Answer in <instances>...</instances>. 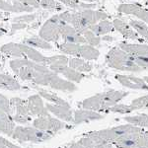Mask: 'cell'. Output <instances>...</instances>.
<instances>
[{
  "mask_svg": "<svg viewBox=\"0 0 148 148\" xmlns=\"http://www.w3.org/2000/svg\"><path fill=\"white\" fill-rule=\"evenodd\" d=\"M128 94H130L128 92L123 90H108L83 100L81 103V107L82 109L91 110L95 112H109L110 108L119 104V102L125 99Z\"/></svg>",
  "mask_w": 148,
  "mask_h": 148,
  "instance_id": "obj_1",
  "label": "cell"
},
{
  "mask_svg": "<svg viewBox=\"0 0 148 148\" xmlns=\"http://www.w3.org/2000/svg\"><path fill=\"white\" fill-rule=\"evenodd\" d=\"M106 63L109 67L123 72L138 73L143 71L135 63L134 59L118 46L112 47L106 54Z\"/></svg>",
  "mask_w": 148,
  "mask_h": 148,
  "instance_id": "obj_2",
  "label": "cell"
},
{
  "mask_svg": "<svg viewBox=\"0 0 148 148\" xmlns=\"http://www.w3.org/2000/svg\"><path fill=\"white\" fill-rule=\"evenodd\" d=\"M53 135L42 131L34 126H16L12 137L19 142L40 143L51 139Z\"/></svg>",
  "mask_w": 148,
  "mask_h": 148,
  "instance_id": "obj_3",
  "label": "cell"
},
{
  "mask_svg": "<svg viewBox=\"0 0 148 148\" xmlns=\"http://www.w3.org/2000/svg\"><path fill=\"white\" fill-rule=\"evenodd\" d=\"M118 47L130 54L142 70L148 69V45L121 42Z\"/></svg>",
  "mask_w": 148,
  "mask_h": 148,
  "instance_id": "obj_4",
  "label": "cell"
},
{
  "mask_svg": "<svg viewBox=\"0 0 148 148\" xmlns=\"http://www.w3.org/2000/svg\"><path fill=\"white\" fill-rule=\"evenodd\" d=\"M60 25L58 14H54L42 24L40 29L39 37L49 42H56L60 39Z\"/></svg>",
  "mask_w": 148,
  "mask_h": 148,
  "instance_id": "obj_5",
  "label": "cell"
},
{
  "mask_svg": "<svg viewBox=\"0 0 148 148\" xmlns=\"http://www.w3.org/2000/svg\"><path fill=\"white\" fill-rule=\"evenodd\" d=\"M33 126L42 131L54 135L56 132L65 127V123L62 121L51 116V114H47L35 119L33 121Z\"/></svg>",
  "mask_w": 148,
  "mask_h": 148,
  "instance_id": "obj_6",
  "label": "cell"
},
{
  "mask_svg": "<svg viewBox=\"0 0 148 148\" xmlns=\"http://www.w3.org/2000/svg\"><path fill=\"white\" fill-rule=\"evenodd\" d=\"M10 108L11 111H15L13 120L15 123L20 125H25L30 121V111L28 108L27 101L18 97H14L10 100Z\"/></svg>",
  "mask_w": 148,
  "mask_h": 148,
  "instance_id": "obj_7",
  "label": "cell"
},
{
  "mask_svg": "<svg viewBox=\"0 0 148 148\" xmlns=\"http://www.w3.org/2000/svg\"><path fill=\"white\" fill-rule=\"evenodd\" d=\"M118 11L125 15H132L137 20L148 25V9L138 3H121L118 7Z\"/></svg>",
  "mask_w": 148,
  "mask_h": 148,
  "instance_id": "obj_8",
  "label": "cell"
},
{
  "mask_svg": "<svg viewBox=\"0 0 148 148\" xmlns=\"http://www.w3.org/2000/svg\"><path fill=\"white\" fill-rule=\"evenodd\" d=\"M114 78L121 85L128 89L148 91V84L143 80V78L136 77L130 74H116Z\"/></svg>",
  "mask_w": 148,
  "mask_h": 148,
  "instance_id": "obj_9",
  "label": "cell"
},
{
  "mask_svg": "<svg viewBox=\"0 0 148 148\" xmlns=\"http://www.w3.org/2000/svg\"><path fill=\"white\" fill-rule=\"evenodd\" d=\"M60 38L64 42H73V44L77 45H84L86 44V40L77 31L74 29L70 24H64L61 23L60 25Z\"/></svg>",
  "mask_w": 148,
  "mask_h": 148,
  "instance_id": "obj_10",
  "label": "cell"
},
{
  "mask_svg": "<svg viewBox=\"0 0 148 148\" xmlns=\"http://www.w3.org/2000/svg\"><path fill=\"white\" fill-rule=\"evenodd\" d=\"M113 26L114 30H116V32H119L123 36L125 39L130 40H140L141 38L139 37V35L131 28V26L128 23H126L125 21L121 20L120 18H116L113 21Z\"/></svg>",
  "mask_w": 148,
  "mask_h": 148,
  "instance_id": "obj_11",
  "label": "cell"
},
{
  "mask_svg": "<svg viewBox=\"0 0 148 148\" xmlns=\"http://www.w3.org/2000/svg\"><path fill=\"white\" fill-rule=\"evenodd\" d=\"M46 107L47 111H49V113L56 116L58 120L66 121V123L73 121V112L71 110L70 106H61V105L47 103Z\"/></svg>",
  "mask_w": 148,
  "mask_h": 148,
  "instance_id": "obj_12",
  "label": "cell"
},
{
  "mask_svg": "<svg viewBox=\"0 0 148 148\" xmlns=\"http://www.w3.org/2000/svg\"><path fill=\"white\" fill-rule=\"evenodd\" d=\"M105 118V114H100L99 112L91 111V110L81 109L77 110L73 114L74 125H81L84 123H89L92 121H99Z\"/></svg>",
  "mask_w": 148,
  "mask_h": 148,
  "instance_id": "obj_13",
  "label": "cell"
},
{
  "mask_svg": "<svg viewBox=\"0 0 148 148\" xmlns=\"http://www.w3.org/2000/svg\"><path fill=\"white\" fill-rule=\"evenodd\" d=\"M27 104H28V108H29V111H30L31 116H45V114H49L46 105L44 104L42 98L40 97L39 94H35L29 97L27 100Z\"/></svg>",
  "mask_w": 148,
  "mask_h": 148,
  "instance_id": "obj_14",
  "label": "cell"
},
{
  "mask_svg": "<svg viewBox=\"0 0 148 148\" xmlns=\"http://www.w3.org/2000/svg\"><path fill=\"white\" fill-rule=\"evenodd\" d=\"M69 58L65 54H56L52 56H47V60L45 65L53 71L56 74H60L61 71L63 70L66 66H68Z\"/></svg>",
  "mask_w": 148,
  "mask_h": 148,
  "instance_id": "obj_15",
  "label": "cell"
},
{
  "mask_svg": "<svg viewBox=\"0 0 148 148\" xmlns=\"http://www.w3.org/2000/svg\"><path fill=\"white\" fill-rule=\"evenodd\" d=\"M80 14L82 16L83 20L86 23V25L89 27L91 25L99 23L100 21L109 19L108 13L102 10H95V9H84L81 10Z\"/></svg>",
  "mask_w": 148,
  "mask_h": 148,
  "instance_id": "obj_16",
  "label": "cell"
},
{
  "mask_svg": "<svg viewBox=\"0 0 148 148\" xmlns=\"http://www.w3.org/2000/svg\"><path fill=\"white\" fill-rule=\"evenodd\" d=\"M49 86L54 90L65 93H73L77 90L75 83L70 82V81H68L67 79H64V78H61L58 74H56L53 76V78L51 79Z\"/></svg>",
  "mask_w": 148,
  "mask_h": 148,
  "instance_id": "obj_17",
  "label": "cell"
},
{
  "mask_svg": "<svg viewBox=\"0 0 148 148\" xmlns=\"http://www.w3.org/2000/svg\"><path fill=\"white\" fill-rule=\"evenodd\" d=\"M15 127L16 125L14 123L13 116H11L10 114L0 109V131L8 136H12Z\"/></svg>",
  "mask_w": 148,
  "mask_h": 148,
  "instance_id": "obj_18",
  "label": "cell"
},
{
  "mask_svg": "<svg viewBox=\"0 0 148 148\" xmlns=\"http://www.w3.org/2000/svg\"><path fill=\"white\" fill-rule=\"evenodd\" d=\"M141 133H130V134H125L123 136L118 138L113 142L114 145H116L119 148H135L137 144V141L139 139Z\"/></svg>",
  "mask_w": 148,
  "mask_h": 148,
  "instance_id": "obj_19",
  "label": "cell"
},
{
  "mask_svg": "<svg viewBox=\"0 0 148 148\" xmlns=\"http://www.w3.org/2000/svg\"><path fill=\"white\" fill-rule=\"evenodd\" d=\"M0 51L8 56L15 57V58H22L25 57L23 51V44H16V42H8L0 47Z\"/></svg>",
  "mask_w": 148,
  "mask_h": 148,
  "instance_id": "obj_20",
  "label": "cell"
},
{
  "mask_svg": "<svg viewBox=\"0 0 148 148\" xmlns=\"http://www.w3.org/2000/svg\"><path fill=\"white\" fill-rule=\"evenodd\" d=\"M88 29L91 30L93 33H95V34L97 36H99V37H103V36L109 35L111 32H113L114 26H113V22H112V21H110L109 19H106V20L100 21V22L97 24L89 26Z\"/></svg>",
  "mask_w": 148,
  "mask_h": 148,
  "instance_id": "obj_21",
  "label": "cell"
},
{
  "mask_svg": "<svg viewBox=\"0 0 148 148\" xmlns=\"http://www.w3.org/2000/svg\"><path fill=\"white\" fill-rule=\"evenodd\" d=\"M68 66L75 70L79 71L81 73H87L92 71L93 69V64L90 63L89 61L85 60V59L81 58L78 56H74L69 58L68 61Z\"/></svg>",
  "mask_w": 148,
  "mask_h": 148,
  "instance_id": "obj_22",
  "label": "cell"
},
{
  "mask_svg": "<svg viewBox=\"0 0 148 148\" xmlns=\"http://www.w3.org/2000/svg\"><path fill=\"white\" fill-rule=\"evenodd\" d=\"M0 89L8 90V91H18L21 89V84L13 76L0 73Z\"/></svg>",
  "mask_w": 148,
  "mask_h": 148,
  "instance_id": "obj_23",
  "label": "cell"
},
{
  "mask_svg": "<svg viewBox=\"0 0 148 148\" xmlns=\"http://www.w3.org/2000/svg\"><path fill=\"white\" fill-rule=\"evenodd\" d=\"M81 58L85 59L87 61L97 60L100 57V51L97 47H92L88 44L80 45L79 47V56Z\"/></svg>",
  "mask_w": 148,
  "mask_h": 148,
  "instance_id": "obj_24",
  "label": "cell"
},
{
  "mask_svg": "<svg viewBox=\"0 0 148 148\" xmlns=\"http://www.w3.org/2000/svg\"><path fill=\"white\" fill-rule=\"evenodd\" d=\"M23 51L26 58L30 59L31 61H34L36 63H40L45 65L47 60V56H45L40 51H38L37 49H34V47L23 44Z\"/></svg>",
  "mask_w": 148,
  "mask_h": 148,
  "instance_id": "obj_25",
  "label": "cell"
},
{
  "mask_svg": "<svg viewBox=\"0 0 148 148\" xmlns=\"http://www.w3.org/2000/svg\"><path fill=\"white\" fill-rule=\"evenodd\" d=\"M23 44L30 46L34 49H45V51H49L52 49V45L51 42H47L44 39H42L39 36H33L30 38H26L24 40Z\"/></svg>",
  "mask_w": 148,
  "mask_h": 148,
  "instance_id": "obj_26",
  "label": "cell"
},
{
  "mask_svg": "<svg viewBox=\"0 0 148 148\" xmlns=\"http://www.w3.org/2000/svg\"><path fill=\"white\" fill-rule=\"evenodd\" d=\"M60 74L65 79H67L68 81L73 82V83H80L85 77L84 73H81L79 71L75 70V69L69 67V66H66V67L61 71Z\"/></svg>",
  "mask_w": 148,
  "mask_h": 148,
  "instance_id": "obj_27",
  "label": "cell"
},
{
  "mask_svg": "<svg viewBox=\"0 0 148 148\" xmlns=\"http://www.w3.org/2000/svg\"><path fill=\"white\" fill-rule=\"evenodd\" d=\"M127 123L133 125L138 127H146L148 128V114H139L135 116H130L123 118Z\"/></svg>",
  "mask_w": 148,
  "mask_h": 148,
  "instance_id": "obj_28",
  "label": "cell"
},
{
  "mask_svg": "<svg viewBox=\"0 0 148 148\" xmlns=\"http://www.w3.org/2000/svg\"><path fill=\"white\" fill-rule=\"evenodd\" d=\"M39 95L42 99L47 100L51 104H56V105H61V106H69V104L65 100H63L62 98H60L58 95H56V93H51L49 91L44 89H40L39 90Z\"/></svg>",
  "mask_w": 148,
  "mask_h": 148,
  "instance_id": "obj_29",
  "label": "cell"
},
{
  "mask_svg": "<svg viewBox=\"0 0 148 148\" xmlns=\"http://www.w3.org/2000/svg\"><path fill=\"white\" fill-rule=\"evenodd\" d=\"M128 24L139 35L140 38L148 40V25L146 23L142 22L140 20H137V19H135V20L134 19H131V20H130Z\"/></svg>",
  "mask_w": 148,
  "mask_h": 148,
  "instance_id": "obj_30",
  "label": "cell"
},
{
  "mask_svg": "<svg viewBox=\"0 0 148 148\" xmlns=\"http://www.w3.org/2000/svg\"><path fill=\"white\" fill-rule=\"evenodd\" d=\"M70 25L72 26L78 33H80L81 35H82L86 30H88V26L86 25V23L84 22V20H83L82 16H81V14H80V11L72 12V18H71Z\"/></svg>",
  "mask_w": 148,
  "mask_h": 148,
  "instance_id": "obj_31",
  "label": "cell"
},
{
  "mask_svg": "<svg viewBox=\"0 0 148 148\" xmlns=\"http://www.w3.org/2000/svg\"><path fill=\"white\" fill-rule=\"evenodd\" d=\"M79 47L80 45L69 42H63L58 45V49L65 56H79Z\"/></svg>",
  "mask_w": 148,
  "mask_h": 148,
  "instance_id": "obj_32",
  "label": "cell"
},
{
  "mask_svg": "<svg viewBox=\"0 0 148 148\" xmlns=\"http://www.w3.org/2000/svg\"><path fill=\"white\" fill-rule=\"evenodd\" d=\"M148 107V95H144V96L138 97L136 99L132 100L131 103L128 105V108H130V113L134 111H138V110H141Z\"/></svg>",
  "mask_w": 148,
  "mask_h": 148,
  "instance_id": "obj_33",
  "label": "cell"
},
{
  "mask_svg": "<svg viewBox=\"0 0 148 148\" xmlns=\"http://www.w3.org/2000/svg\"><path fill=\"white\" fill-rule=\"evenodd\" d=\"M40 7L45 10L60 12L63 9V5L56 0H40Z\"/></svg>",
  "mask_w": 148,
  "mask_h": 148,
  "instance_id": "obj_34",
  "label": "cell"
},
{
  "mask_svg": "<svg viewBox=\"0 0 148 148\" xmlns=\"http://www.w3.org/2000/svg\"><path fill=\"white\" fill-rule=\"evenodd\" d=\"M82 35L86 40V44L90 45V46H92V47H99L100 45H101L102 38L97 36L95 33H93L91 30H89V29L86 30Z\"/></svg>",
  "mask_w": 148,
  "mask_h": 148,
  "instance_id": "obj_35",
  "label": "cell"
},
{
  "mask_svg": "<svg viewBox=\"0 0 148 148\" xmlns=\"http://www.w3.org/2000/svg\"><path fill=\"white\" fill-rule=\"evenodd\" d=\"M12 6H13V12L12 13H33L35 9L30 6H27L20 2L19 0H13L12 1Z\"/></svg>",
  "mask_w": 148,
  "mask_h": 148,
  "instance_id": "obj_36",
  "label": "cell"
},
{
  "mask_svg": "<svg viewBox=\"0 0 148 148\" xmlns=\"http://www.w3.org/2000/svg\"><path fill=\"white\" fill-rule=\"evenodd\" d=\"M37 18V15L34 13H27V14H24V15H20L17 16V17L13 18V23H23V24H28L34 22Z\"/></svg>",
  "mask_w": 148,
  "mask_h": 148,
  "instance_id": "obj_37",
  "label": "cell"
},
{
  "mask_svg": "<svg viewBox=\"0 0 148 148\" xmlns=\"http://www.w3.org/2000/svg\"><path fill=\"white\" fill-rule=\"evenodd\" d=\"M59 3L75 11H81V1L79 0H58Z\"/></svg>",
  "mask_w": 148,
  "mask_h": 148,
  "instance_id": "obj_38",
  "label": "cell"
},
{
  "mask_svg": "<svg viewBox=\"0 0 148 148\" xmlns=\"http://www.w3.org/2000/svg\"><path fill=\"white\" fill-rule=\"evenodd\" d=\"M0 109L5 111L6 113L11 114L10 100H8L4 95H2V94H0Z\"/></svg>",
  "mask_w": 148,
  "mask_h": 148,
  "instance_id": "obj_39",
  "label": "cell"
},
{
  "mask_svg": "<svg viewBox=\"0 0 148 148\" xmlns=\"http://www.w3.org/2000/svg\"><path fill=\"white\" fill-rule=\"evenodd\" d=\"M58 17H59V20L61 21V23L70 24L71 18H72V12L71 11H61L60 13H58Z\"/></svg>",
  "mask_w": 148,
  "mask_h": 148,
  "instance_id": "obj_40",
  "label": "cell"
},
{
  "mask_svg": "<svg viewBox=\"0 0 148 148\" xmlns=\"http://www.w3.org/2000/svg\"><path fill=\"white\" fill-rule=\"evenodd\" d=\"M135 148H148V132H143L140 135Z\"/></svg>",
  "mask_w": 148,
  "mask_h": 148,
  "instance_id": "obj_41",
  "label": "cell"
},
{
  "mask_svg": "<svg viewBox=\"0 0 148 148\" xmlns=\"http://www.w3.org/2000/svg\"><path fill=\"white\" fill-rule=\"evenodd\" d=\"M19 1L34 9L40 8V0H19Z\"/></svg>",
  "mask_w": 148,
  "mask_h": 148,
  "instance_id": "obj_42",
  "label": "cell"
},
{
  "mask_svg": "<svg viewBox=\"0 0 148 148\" xmlns=\"http://www.w3.org/2000/svg\"><path fill=\"white\" fill-rule=\"evenodd\" d=\"M28 25L26 24H23V23H13L11 26V32L12 33H15L17 31H21V30H24V29L27 28Z\"/></svg>",
  "mask_w": 148,
  "mask_h": 148,
  "instance_id": "obj_43",
  "label": "cell"
},
{
  "mask_svg": "<svg viewBox=\"0 0 148 148\" xmlns=\"http://www.w3.org/2000/svg\"><path fill=\"white\" fill-rule=\"evenodd\" d=\"M0 144L4 145V146L7 147V148H21V147H19V146H17V145L13 144L12 142L8 141L7 139H5L4 137H1V136H0Z\"/></svg>",
  "mask_w": 148,
  "mask_h": 148,
  "instance_id": "obj_44",
  "label": "cell"
},
{
  "mask_svg": "<svg viewBox=\"0 0 148 148\" xmlns=\"http://www.w3.org/2000/svg\"><path fill=\"white\" fill-rule=\"evenodd\" d=\"M96 148H119V147H116V145L113 144V143L105 142V143H102V144L97 145Z\"/></svg>",
  "mask_w": 148,
  "mask_h": 148,
  "instance_id": "obj_45",
  "label": "cell"
},
{
  "mask_svg": "<svg viewBox=\"0 0 148 148\" xmlns=\"http://www.w3.org/2000/svg\"><path fill=\"white\" fill-rule=\"evenodd\" d=\"M69 148H86L85 146H83L82 144L79 142V141H77V142H74L72 143V144L69 146Z\"/></svg>",
  "mask_w": 148,
  "mask_h": 148,
  "instance_id": "obj_46",
  "label": "cell"
},
{
  "mask_svg": "<svg viewBox=\"0 0 148 148\" xmlns=\"http://www.w3.org/2000/svg\"><path fill=\"white\" fill-rule=\"evenodd\" d=\"M4 34H5V32L2 30V28H0V37H2V36H3Z\"/></svg>",
  "mask_w": 148,
  "mask_h": 148,
  "instance_id": "obj_47",
  "label": "cell"
},
{
  "mask_svg": "<svg viewBox=\"0 0 148 148\" xmlns=\"http://www.w3.org/2000/svg\"><path fill=\"white\" fill-rule=\"evenodd\" d=\"M143 80H144L145 82L148 84V76H144V77H143Z\"/></svg>",
  "mask_w": 148,
  "mask_h": 148,
  "instance_id": "obj_48",
  "label": "cell"
},
{
  "mask_svg": "<svg viewBox=\"0 0 148 148\" xmlns=\"http://www.w3.org/2000/svg\"><path fill=\"white\" fill-rule=\"evenodd\" d=\"M1 18H4V14L2 13L1 11H0V19H1Z\"/></svg>",
  "mask_w": 148,
  "mask_h": 148,
  "instance_id": "obj_49",
  "label": "cell"
},
{
  "mask_svg": "<svg viewBox=\"0 0 148 148\" xmlns=\"http://www.w3.org/2000/svg\"><path fill=\"white\" fill-rule=\"evenodd\" d=\"M0 148H7V147H5L4 145H2V144H0Z\"/></svg>",
  "mask_w": 148,
  "mask_h": 148,
  "instance_id": "obj_50",
  "label": "cell"
},
{
  "mask_svg": "<svg viewBox=\"0 0 148 148\" xmlns=\"http://www.w3.org/2000/svg\"><path fill=\"white\" fill-rule=\"evenodd\" d=\"M0 28H2V23L0 22Z\"/></svg>",
  "mask_w": 148,
  "mask_h": 148,
  "instance_id": "obj_51",
  "label": "cell"
},
{
  "mask_svg": "<svg viewBox=\"0 0 148 148\" xmlns=\"http://www.w3.org/2000/svg\"><path fill=\"white\" fill-rule=\"evenodd\" d=\"M95 1H97V0H93V2H95Z\"/></svg>",
  "mask_w": 148,
  "mask_h": 148,
  "instance_id": "obj_52",
  "label": "cell"
},
{
  "mask_svg": "<svg viewBox=\"0 0 148 148\" xmlns=\"http://www.w3.org/2000/svg\"><path fill=\"white\" fill-rule=\"evenodd\" d=\"M145 1H146V2H147V3H148V0H145Z\"/></svg>",
  "mask_w": 148,
  "mask_h": 148,
  "instance_id": "obj_53",
  "label": "cell"
}]
</instances>
